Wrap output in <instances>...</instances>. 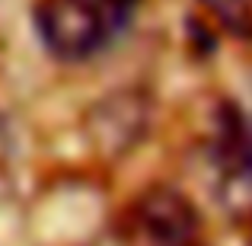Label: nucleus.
Masks as SVG:
<instances>
[{
    "label": "nucleus",
    "mask_w": 252,
    "mask_h": 246,
    "mask_svg": "<svg viewBox=\"0 0 252 246\" xmlns=\"http://www.w3.org/2000/svg\"><path fill=\"white\" fill-rule=\"evenodd\" d=\"M137 6L141 0H42L35 26L55 58L86 61L131 23Z\"/></svg>",
    "instance_id": "1"
},
{
    "label": "nucleus",
    "mask_w": 252,
    "mask_h": 246,
    "mask_svg": "<svg viewBox=\"0 0 252 246\" xmlns=\"http://www.w3.org/2000/svg\"><path fill=\"white\" fill-rule=\"evenodd\" d=\"M154 122V103L144 90H112L96 99L83 115L90 147L105 160H122L147 138Z\"/></svg>",
    "instance_id": "2"
},
{
    "label": "nucleus",
    "mask_w": 252,
    "mask_h": 246,
    "mask_svg": "<svg viewBox=\"0 0 252 246\" xmlns=\"http://www.w3.org/2000/svg\"><path fill=\"white\" fill-rule=\"evenodd\" d=\"M131 230L144 246H198L201 214L185 192L150 185L131 208Z\"/></svg>",
    "instance_id": "3"
},
{
    "label": "nucleus",
    "mask_w": 252,
    "mask_h": 246,
    "mask_svg": "<svg viewBox=\"0 0 252 246\" xmlns=\"http://www.w3.org/2000/svg\"><path fill=\"white\" fill-rule=\"evenodd\" d=\"M223 32L252 38V0H198Z\"/></svg>",
    "instance_id": "4"
}]
</instances>
